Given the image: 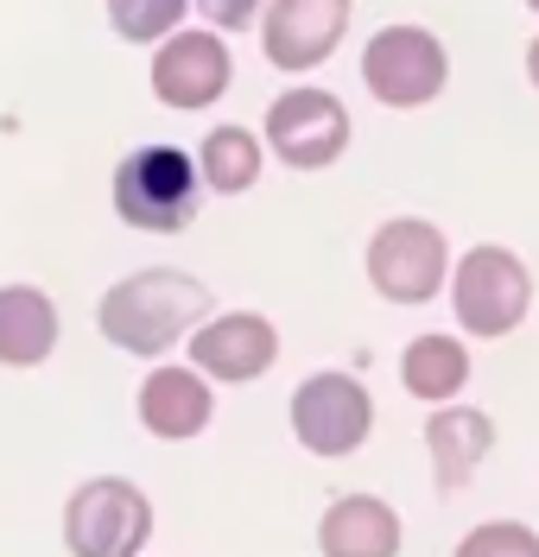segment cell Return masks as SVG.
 I'll return each instance as SVG.
<instances>
[{
	"label": "cell",
	"instance_id": "cell-1",
	"mask_svg": "<svg viewBox=\"0 0 539 557\" xmlns=\"http://www.w3.org/2000/svg\"><path fill=\"white\" fill-rule=\"evenodd\" d=\"M102 336L127 355H166L179 336H197L210 323V285L179 267H146L102 292Z\"/></svg>",
	"mask_w": 539,
	"mask_h": 557
},
{
	"label": "cell",
	"instance_id": "cell-2",
	"mask_svg": "<svg viewBox=\"0 0 539 557\" xmlns=\"http://www.w3.org/2000/svg\"><path fill=\"white\" fill-rule=\"evenodd\" d=\"M197 159L179 146H140L114 165V215L146 235H179L197 222Z\"/></svg>",
	"mask_w": 539,
	"mask_h": 557
},
{
	"label": "cell",
	"instance_id": "cell-3",
	"mask_svg": "<svg viewBox=\"0 0 539 557\" xmlns=\"http://www.w3.org/2000/svg\"><path fill=\"white\" fill-rule=\"evenodd\" d=\"M146 539H152V500L121 475H89L64 500L71 557H140Z\"/></svg>",
	"mask_w": 539,
	"mask_h": 557
},
{
	"label": "cell",
	"instance_id": "cell-4",
	"mask_svg": "<svg viewBox=\"0 0 539 557\" xmlns=\"http://www.w3.org/2000/svg\"><path fill=\"white\" fill-rule=\"evenodd\" d=\"M457 273L451 267V247H444V228L426 222V215H394L375 228L368 242V285L388 298V305H426L444 292V278Z\"/></svg>",
	"mask_w": 539,
	"mask_h": 557
},
{
	"label": "cell",
	"instance_id": "cell-5",
	"mask_svg": "<svg viewBox=\"0 0 539 557\" xmlns=\"http://www.w3.org/2000/svg\"><path fill=\"white\" fill-rule=\"evenodd\" d=\"M534 305V273L520 267V253H507V247H469L464 260H457V273H451V311L464 323L469 336H482V343H495L507 336L520 317Z\"/></svg>",
	"mask_w": 539,
	"mask_h": 557
},
{
	"label": "cell",
	"instance_id": "cell-6",
	"mask_svg": "<svg viewBox=\"0 0 539 557\" xmlns=\"http://www.w3.org/2000/svg\"><path fill=\"white\" fill-rule=\"evenodd\" d=\"M362 83L388 108H426L451 83V58L426 26H381L362 45Z\"/></svg>",
	"mask_w": 539,
	"mask_h": 557
},
{
	"label": "cell",
	"instance_id": "cell-7",
	"mask_svg": "<svg viewBox=\"0 0 539 557\" xmlns=\"http://www.w3.org/2000/svg\"><path fill=\"white\" fill-rule=\"evenodd\" d=\"M267 146L280 152V165H292V172H323L350 146V108L336 102L330 89L298 83L286 96H273V108H267Z\"/></svg>",
	"mask_w": 539,
	"mask_h": 557
},
{
	"label": "cell",
	"instance_id": "cell-8",
	"mask_svg": "<svg viewBox=\"0 0 539 557\" xmlns=\"http://www.w3.org/2000/svg\"><path fill=\"white\" fill-rule=\"evenodd\" d=\"M375 431V399L356 374H311L292 393V437L311 456H350Z\"/></svg>",
	"mask_w": 539,
	"mask_h": 557
},
{
	"label": "cell",
	"instance_id": "cell-9",
	"mask_svg": "<svg viewBox=\"0 0 539 557\" xmlns=\"http://www.w3.org/2000/svg\"><path fill=\"white\" fill-rule=\"evenodd\" d=\"M229 76H235V58H229L222 33H210V26L204 33H172L152 51V96L166 108H179V114L210 108L229 89Z\"/></svg>",
	"mask_w": 539,
	"mask_h": 557
},
{
	"label": "cell",
	"instance_id": "cell-10",
	"mask_svg": "<svg viewBox=\"0 0 539 557\" xmlns=\"http://www.w3.org/2000/svg\"><path fill=\"white\" fill-rule=\"evenodd\" d=\"M350 33V0H273L260 13V51L273 70H318Z\"/></svg>",
	"mask_w": 539,
	"mask_h": 557
},
{
	"label": "cell",
	"instance_id": "cell-11",
	"mask_svg": "<svg viewBox=\"0 0 539 557\" xmlns=\"http://www.w3.org/2000/svg\"><path fill=\"white\" fill-rule=\"evenodd\" d=\"M273 355H280V330L260 311H222L191 336V368L216 374V381H229V386L260 381L273 368Z\"/></svg>",
	"mask_w": 539,
	"mask_h": 557
},
{
	"label": "cell",
	"instance_id": "cell-12",
	"mask_svg": "<svg viewBox=\"0 0 539 557\" xmlns=\"http://www.w3.org/2000/svg\"><path fill=\"white\" fill-rule=\"evenodd\" d=\"M323 557H400V513L381 494H343L318 520Z\"/></svg>",
	"mask_w": 539,
	"mask_h": 557
},
{
	"label": "cell",
	"instance_id": "cell-13",
	"mask_svg": "<svg viewBox=\"0 0 539 557\" xmlns=\"http://www.w3.org/2000/svg\"><path fill=\"white\" fill-rule=\"evenodd\" d=\"M216 399H210V381L197 368H152L140 386V424L166 444H184L210 424Z\"/></svg>",
	"mask_w": 539,
	"mask_h": 557
},
{
	"label": "cell",
	"instance_id": "cell-14",
	"mask_svg": "<svg viewBox=\"0 0 539 557\" xmlns=\"http://www.w3.org/2000/svg\"><path fill=\"white\" fill-rule=\"evenodd\" d=\"M426 450H431V469H438V487L457 494L469 482V469L495 450V418L476 412V406H444L426 424Z\"/></svg>",
	"mask_w": 539,
	"mask_h": 557
},
{
	"label": "cell",
	"instance_id": "cell-15",
	"mask_svg": "<svg viewBox=\"0 0 539 557\" xmlns=\"http://www.w3.org/2000/svg\"><path fill=\"white\" fill-rule=\"evenodd\" d=\"M58 348V305L38 285H7L0 292V361L7 368H38Z\"/></svg>",
	"mask_w": 539,
	"mask_h": 557
},
{
	"label": "cell",
	"instance_id": "cell-16",
	"mask_svg": "<svg viewBox=\"0 0 539 557\" xmlns=\"http://www.w3.org/2000/svg\"><path fill=\"white\" fill-rule=\"evenodd\" d=\"M400 381L413 399H426V406H444V399H457L469 381V348L457 336H413L406 355H400Z\"/></svg>",
	"mask_w": 539,
	"mask_h": 557
},
{
	"label": "cell",
	"instance_id": "cell-17",
	"mask_svg": "<svg viewBox=\"0 0 539 557\" xmlns=\"http://www.w3.org/2000/svg\"><path fill=\"white\" fill-rule=\"evenodd\" d=\"M197 172H204L210 190L242 197L254 177H260V139H254L248 127H216V134H204V146H197Z\"/></svg>",
	"mask_w": 539,
	"mask_h": 557
},
{
	"label": "cell",
	"instance_id": "cell-18",
	"mask_svg": "<svg viewBox=\"0 0 539 557\" xmlns=\"http://www.w3.org/2000/svg\"><path fill=\"white\" fill-rule=\"evenodd\" d=\"M184 20V0H108V26L127 45H166Z\"/></svg>",
	"mask_w": 539,
	"mask_h": 557
},
{
	"label": "cell",
	"instance_id": "cell-19",
	"mask_svg": "<svg viewBox=\"0 0 539 557\" xmlns=\"http://www.w3.org/2000/svg\"><path fill=\"white\" fill-rule=\"evenodd\" d=\"M451 557H539V532L520 520H489L476 532H464V545Z\"/></svg>",
	"mask_w": 539,
	"mask_h": 557
},
{
	"label": "cell",
	"instance_id": "cell-20",
	"mask_svg": "<svg viewBox=\"0 0 539 557\" xmlns=\"http://www.w3.org/2000/svg\"><path fill=\"white\" fill-rule=\"evenodd\" d=\"M210 33H242V26H260V7L267 0H197Z\"/></svg>",
	"mask_w": 539,
	"mask_h": 557
},
{
	"label": "cell",
	"instance_id": "cell-21",
	"mask_svg": "<svg viewBox=\"0 0 539 557\" xmlns=\"http://www.w3.org/2000/svg\"><path fill=\"white\" fill-rule=\"evenodd\" d=\"M527 76H534V89H539V38L527 45Z\"/></svg>",
	"mask_w": 539,
	"mask_h": 557
},
{
	"label": "cell",
	"instance_id": "cell-22",
	"mask_svg": "<svg viewBox=\"0 0 539 557\" xmlns=\"http://www.w3.org/2000/svg\"><path fill=\"white\" fill-rule=\"evenodd\" d=\"M527 7H534V13H539V0H527Z\"/></svg>",
	"mask_w": 539,
	"mask_h": 557
}]
</instances>
